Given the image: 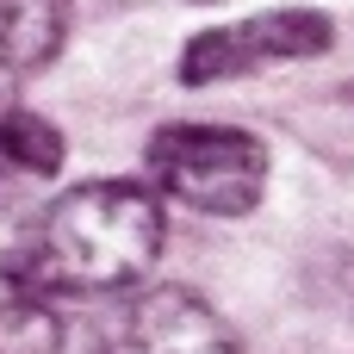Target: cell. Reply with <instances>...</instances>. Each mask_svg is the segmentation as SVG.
<instances>
[{
  "instance_id": "1",
  "label": "cell",
  "mask_w": 354,
  "mask_h": 354,
  "mask_svg": "<svg viewBox=\"0 0 354 354\" xmlns=\"http://www.w3.org/2000/svg\"><path fill=\"white\" fill-rule=\"evenodd\" d=\"M162 199L137 180H87L50 199L6 249L12 299H106L131 292L162 255Z\"/></svg>"
},
{
  "instance_id": "2",
  "label": "cell",
  "mask_w": 354,
  "mask_h": 354,
  "mask_svg": "<svg viewBox=\"0 0 354 354\" xmlns=\"http://www.w3.org/2000/svg\"><path fill=\"white\" fill-rule=\"evenodd\" d=\"M149 187L205 218H243L268 193V143L230 124H162L143 149Z\"/></svg>"
},
{
  "instance_id": "3",
  "label": "cell",
  "mask_w": 354,
  "mask_h": 354,
  "mask_svg": "<svg viewBox=\"0 0 354 354\" xmlns=\"http://www.w3.org/2000/svg\"><path fill=\"white\" fill-rule=\"evenodd\" d=\"M336 44V25L311 6H280V12H255L243 25H212L180 50V81L187 87H218L274 62H311Z\"/></svg>"
},
{
  "instance_id": "4",
  "label": "cell",
  "mask_w": 354,
  "mask_h": 354,
  "mask_svg": "<svg viewBox=\"0 0 354 354\" xmlns=\"http://www.w3.org/2000/svg\"><path fill=\"white\" fill-rule=\"evenodd\" d=\"M87 354H236V330L199 292L149 286L93 324Z\"/></svg>"
},
{
  "instance_id": "5",
  "label": "cell",
  "mask_w": 354,
  "mask_h": 354,
  "mask_svg": "<svg viewBox=\"0 0 354 354\" xmlns=\"http://www.w3.org/2000/svg\"><path fill=\"white\" fill-rule=\"evenodd\" d=\"M62 37H68L62 0H0V68L6 75H31L56 62Z\"/></svg>"
},
{
  "instance_id": "6",
  "label": "cell",
  "mask_w": 354,
  "mask_h": 354,
  "mask_svg": "<svg viewBox=\"0 0 354 354\" xmlns=\"http://www.w3.org/2000/svg\"><path fill=\"white\" fill-rule=\"evenodd\" d=\"M56 168H62V131L37 112L6 106L0 112V193L25 180H50Z\"/></svg>"
},
{
  "instance_id": "7",
  "label": "cell",
  "mask_w": 354,
  "mask_h": 354,
  "mask_svg": "<svg viewBox=\"0 0 354 354\" xmlns=\"http://www.w3.org/2000/svg\"><path fill=\"white\" fill-rule=\"evenodd\" d=\"M0 354H62V324L37 299H6L0 305Z\"/></svg>"
},
{
  "instance_id": "8",
  "label": "cell",
  "mask_w": 354,
  "mask_h": 354,
  "mask_svg": "<svg viewBox=\"0 0 354 354\" xmlns=\"http://www.w3.org/2000/svg\"><path fill=\"white\" fill-rule=\"evenodd\" d=\"M348 305H354V268H348Z\"/></svg>"
}]
</instances>
